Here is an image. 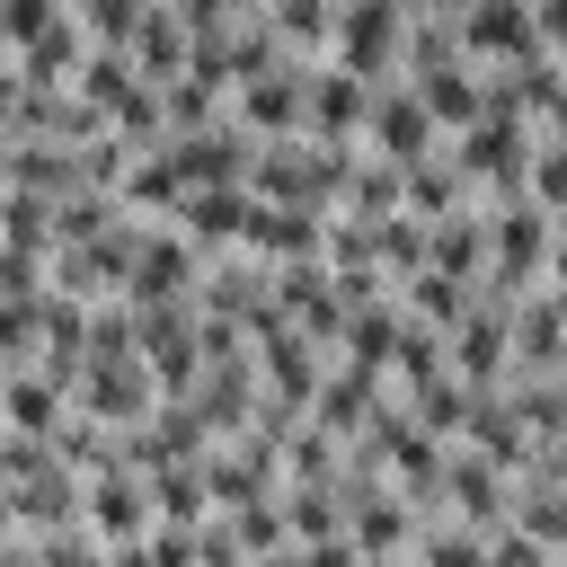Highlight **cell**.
I'll list each match as a JSON object with an SVG mask.
<instances>
[{
  "instance_id": "7dc6e473",
  "label": "cell",
  "mask_w": 567,
  "mask_h": 567,
  "mask_svg": "<svg viewBox=\"0 0 567 567\" xmlns=\"http://www.w3.org/2000/svg\"><path fill=\"white\" fill-rule=\"evenodd\" d=\"M0 567H44V549H35V532H9V540H0Z\"/></svg>"
},
{
  "instance_id": "8fae6325",
  "label": "cell",
  "mask_w": 567,
  "mask_h": 567,
  "mask_svg": "<svg viewBox=\"0 0 567 567\" xmlns=\"http://www.w3.org/2000/svg\"><path fill=\"white\" fill-rule=\"evenodd\" d=\"M195 275H204V248H195L177 221H151V230H142V257H133L124 301H177V292H195Z\"/></svg>"
},
{
  "instance_id": "6da1fadb",
  "label": "cell",
  "mask_w": 567,
  "mask_h": 567,
  "mask_svg": "<svg viewBox=\"0 0 567 567\" xmlns=\"http://www.w3.org/2000/svg\"><path fill=\"white\" fill-rule=\"evenodd\" d=\"M363 142H319V133H284V142H257V168L248 186L275 195V204H310V213H337L346 195V159Z\"/></svg>"
},
{
  "instance_id": "7c38bea8",
  "label": "cell",
  "mask_w": 567,
  "mask_h": 567,
  "mask_svg": "<svg viewBox=\"0 0 567 567\" xmlns=\"http://www.w3.org/2000/svg\"><path fill=\"white\" fill-rule=\"evenodd\" d=\"M257 390H266V381H257V337H248L239 354H213V363L195 372V390H186V399L213 416V434H239V425L257 416Z\"/></svg>"
},
{
  "instance_id": "52a82bcc",
  "label": "cell",
  "mask_w": 567,
  "mask_h": 567,
  "mask_svg": "<svg viewBox=\"0 0 567 567\" xmlns=\"http://www.w3.org/2000/svg\"><path fill=\"white\" fill-rule=\"evenodd\" d=\"M461 44H470V62H478V71L549 53V35H540L532 0H470V9H461Z\"/></svg>"
},
{
  "instance_id": "9a60e30c",
  "label": "cell",
  "mask_w": 567,
  "mask_h": 567,
  "mask_svg": "<svg viewBox=\"0 0 567 567\" xmlns=\"http://www.w3.org/2000/svg\"><path fill=\"white\" fill-rule=\"evenodd\" d=\"M248 213H257V186H186V204L168 221L213 257V248H239L248 239Z\"/></svg>"
},
{
  "instance_id": "8d00e7d4",
  "label": "cell",
  "mask_w": 567,
  "mask_h": 567,
  "mask_svg": "<svg viewBox=\"0 0 567 567\" xmlns=\"http://www.w3.org/2000/svg\"><path fill=\"white\" fill-rule=\"evenodd\" d=\"M514 523L567 558V487L558 478H514Z\"/></svg>"
},
{
  "instance_id": "bcb514c9",
  "label": "cell",
  "mask_w": 567,
  "mask_h": 567,
  "mask_svg": "<svg viewBox=\"0 0 567 567\" xmlns=\"http://www.w3.org/2000/svg\"><path fill=\"white\" fill-rule=\"evenodd\" d=\"M62 9H71V0H0V35H9V53H18V44H35Z\"/></svg>"
},
{
  "instance_id": "cb8c5ba5",
  "label": "cell",
  "mask_w": 567,
  "mask_h": 567,
  "mask_svg": "<svg viewBox=\"0 0 567 567\" xmlns=\"http://www.w3.org/2000/svg\"><path fill=\"white\" fill-rule=\"evenodd\" d=\"M399 328H408V310H399V292H381V301H363V310H346V337H337V363H363V372H390V346H399Z\"/></svg>"
},
{
  "instance_id": "7bdbcfd3",
  "label": "cell",
  "mask_w": 567,
  "mask_h": 567,
  "mask_svg": "<svg viewBox=\"0 0 567 567\" xmlns=\"http://www.w3.org/2000/svg\"><path fill=\"white\" fill-rule=\"evenodd\" d=\"M44 567H115V540H97L89 523H62V532H35Z\"/></svg>"
},
{
  "instance_id": "9c48e42d",
  "label": "cell",
  "mask_w": 567,
  "mask_h": 567,
  "mask_svg": "<svg viewBox=\"0 0 567 567\" xmlns=\"http://www.w3.org/2000/svg\"><path fill=\"white\" fill-rule=\"evenodd\" d=\"M363 142H372L381 159L416 168V159H434V151H443V124L425 115V97H416L408 80H390V89L372 97V124H363Z\"/></svg>"
},
{
  "instance_id": "f907efd6",
  "label": "cell",
  "mask_w": 567,
  "mask_h": 567,
  "mask_svg": "<svg viewBox=\"0 0 567 567\" xmlns=\"http://www.w3.org/2000/svg\"><path fill=\"white\" fill-rule=\"evenodd\" d=\"M9 151H18V133H9V115H0V168H9Z\"/></svg>"
},
{
  "instance_id": "ffe728a7",
  "label": "cell",
  "mask_w": 567,
  "mask_h": 567,
  "mask_svg": "<svg viewBox=\"0 0 567 567\" xmlns=\"http://www.w3.org/2000/svg\"><path fill=\"white\" fill-rule=\"evenodd\" d=\"M337 213H354V221H381V213H408V168L399 159H381L372 142L346 159V195H337Z\"/></svg>"
},
{
  "instance_id": "f1b7e54d",
  "label": "cell",
  "mask_w": 567,
  "mask_h": 567,
  "mask_svg": "<svg viewBox=\"0 0 567 567\" xmlns=\"http://www.w3.org/2000/svg\"><path fill=\"white\" fill-rule=\"evenodd\" d=\"M346 470V434H328L319 416H301L292 434H284V487H319V478H337Z\"/></svg>"
},
{
  "instance_id": "ab89813d",
  "label": "cell",
  "mask_w": 567,
  "mask_h": 567,
  "mask_svg": "<svg viewBox=\"0 0 567 567\" xmlns=\"http://www.w3.org/2000/svg\"><path fill=\"white\" fill-rule=\"evenodd\" d=\"M452 354H443V328H425V319H408L399 328V346H390V381L399 390H416V381H434Z\"/></svg>"
},
{
  "instance_id": "f546056e",
  "label": "cell",
  "mask_w": 567,
  "mask_h": 567,
  "mask_svg": "<svg viewBox=\"0 0 567 567\" xmlns=\"http://www.w3.org/2000/svg\"><path fill=\"white\" fill-rule=\"evenodd\" d=\"M408 558H416V567H487V532L461 523V514H425Z\"/></svg>"
},
{
  "instance_id": "8992f818",
  "label": "cell",
  "mask_w": 567,
  "mask_h": 567,
  "mask_svg": "<svg viewBox=\"0 0 567 567\" xmlns=\"http://www.w3.org/2000/svg\"><path fill=\"white\" fill-rule=\"evenodd\" d=\"M71 408H80V416H97V425H142V416L159 408V381H151V363H142V354H97V363L80 372Z\"/></svg>"
},
{
  "instance_id": "5b68a950",
  "label": "cell",
  "mask_w": 567,
  "mask_h": 567,
  "mask_svg": "<svg viewBox=\"0 0 567 567\" xmlns=\"http://www.w3.org/2000/svg\"><path fill=\"white\" fill-rule=\"evenodd\" d=\"M168 168H177L186 186H248L257 133H248L239 115H221V124H204V133H168Z\"/></svg>"
},
{
  "instance_id": "db71d44e",
  "label": "cell",
  "mask_w": 567,
  "mask_h": 567,
  "mask_svg": "<svg viewBox=\"0 0 567 567\" xmlns=\"http://www.w3.org/2000/svg\"><path fill=\"white\" fill-rule=\"evenodd\" d=\"M558 567H567V558H558Z\"/></svg>"
},
{
  "instance_id": "e575fe53",
  "label": "cell",
  "mask_w": 567,
  "mask_h": 567,
  "mask_svg": "<svg viewBox=\"0 0 567 567\" xmlns=\"http://www.w3.org/2000/svg\"><path fill=\"white\" fill-rule=\"evenodd\" d=\"M151 505H159V523H204V514H213L204 461H168V470H151Z\"/></svg>"
},
{
  "instance_id": "836d02e7",
  "label": "cell",
  "mask_w": 567,
  "mask_h": 567,
  "mask_svg": "<svg viewBox=\"0 0 567 567\" xmlns=\"http://www.w3.org/2000/svg\"><path fill=\"white\" fill-rule=\"evenodd\" d=\"M266 18H275V35H284L301 62H319V53L337 44V0H266Z\"/></svg>"
},
{
  "instance_id": "5bb4252c",
  "label": "cell",
  "mask_w": 567,
  "mask_h": 567,
  "mask_svg": "<svg viewBox=\"0 0 567 567\" xmlns=\"http://www.w3.org/2000/svg\"><path fill=\"white\" fill-rule=\"evenodd\" d=\"M505 372H567V292L532 284L514 310V363Z\"/></svg>"
},
{
  "instance_id": "7402d4cb",
  "label": "cell",
  "mask_w": 567,
  "mask_h": 567,
  "mask_svg": "<svg viewBox=\"0 0 567 567\" xmlns=\"http://www.w3.org/2000/svg\"><path fill=\"white\" fill-rule=\"evenodd\" d=\"M80 62H89V27L62 9L35 44H18V80H35V89H71L80 80Z\"/></svg>"
},
{
  "instance_id": "4dcf8cb0",
  "label": "cell",
  "mask_w": 567,
  "mask_h": 567,
  "mask_svg": "<svg viewBox=\"0 0 567 567\" xmlns=\"http://www.w3.org/2000/svg\"><path fill=\"white\" fill-rule=\"evenodd\" d=\"M115 195H124V213H142V221H168V213L186 204V177L168 168V151H142V159H133V177H124Z\"/></svg>"
},
{
  "instance_id": "3957f363",
  "label": "cell",
  "mask_w": 567,
  "mask_h": 567,
  "mask_svg": "<svg viewBox=\"0 0 567 567\" xmlns=\"http://www.w3.org/2000/svg\"><path fill=\"white\" fill-rule=\"evenodd\" d=\"M248 337H257V381H266V399H284V408H301V416H310L319 372H328V346H319L310 328H292L284 310H275L266 328H248Z\"/></svg>"
},
{
  "instance_id": "277c9868",
  "label": "cell",
  "mask_w": 567,
  "mask_h": 567,
  "mask_svg": "<svg viewBox=\"0 0 567 567\" xmlns=\"http://www.w3.org/2000/svg\"><path fill=\"white\" fill-rule=\"evenodd\" d=\"M230 115L257 133V142H284V133H310V62L292 53L284 71H257L230 89Z\"/></svg>"
},
{
  "instance_id": "ee69618b",
  "label": "cell",
  "mask_w": 567,
  "mask_h": 567,
  "mask_svg": "<svg viewBox=\"0 0 567 567\" xmlns=\"http://www.w3.org/2000/svg\"><path fill=\"white\" fill-rule=\"evenodd\" d=\"M532 204L567 221V142H549V133H540V151H532Z\"/></svg>"
},
{
  "instance_id": "484cf974",
  "label": "cell",
  "mask_w": 567,
  "mask_h": 567,
  "mask_svg": "<svg viewBox=\"0 0 567 567\" xmlns=\"http://www.w3.org/2000/svg\"><path fill=\"white\" fill-rule=\"evenodd\" d=\"M0 186L71 195V186H80V151H71V142H18V151H9V168H0Z\"/></svg>"
},
{
  "instance_id": "d590c367",
  "label": "cell",
  "mask_w": 567,
  "mask_h": 567,
  "mask_svg": "<svg viewBox=\"0 0 567 567\" xmlns=\"http://www.w3.org/2000/svg\"><path fill=\"white\" fill-rule=\"evenodd\" d=\"M0 248H35V257H53V195L0 186Z\"/></svg>"
},
{
  "instance_id": "44dd1931",
  "label": "cell",
  "mask_w": 567,
  "mask_h": 567,
  "mask_svg": "<svg viewBox=\"0 0 567 567\" xmlns=\"http://www.w3.org/2000/svg\"><path fill=\"white\" fill-rule=\"evenodd\" d=\"M124 53L142 62V80H177V71H186V53H195V27H186V9H177V0H151Z\"/></svg>"
},
{
  "instance_id": "603a6c76",
  "label": "cell",
  "mask_w": 567,
  "mask_h": 567,
  "mask_svg": "<svg viewBox=\"0 0 567 567\" xmlns=\"http://www.w3.org/2000/svg\"><path fill=\"white\" fill-rule=\"evenodd\" d=\"M425 266H443V275L478 284V275H487V213H478V204H461V213L425 221Z\"/></svg>"
},
{
  "instance_id": "4fadbf2b",
  "label": "cell",
  "mask_w": 567,
  "mask_h": 567,
  "mask_svg": "<svg viewBox=\"0 0 567 567\" xmlns=\"http://www.w3.org/2000/svg\"><path fill=\"white\" fill-rule=\"evenodd\" d=\"M80 523H89L97 540H142V532L159 523V505H151V478H142V470H97V478H89V505H80Z\"/></svg>"
},
{
  "instance_id": "816d5d0a",
  "label": "cell",
  "mask_w": 567,
  "mask_h": 567,
  "mask_svg": "<svg viewBox=\"0 0 567 567\" xmlns=\"http://www.w3.org/2000/svg\"><path fill=\"white\" fill-rule=\"evenodd\" d=\"M549 53H558V71H567V35H558V44H549Z\"/></svg>"
},
{
  "instance_id": "c3c4849f",
  "label": "cell",
  "mask_w": 567,
  "mask_h": 567,
  "mask_svg": "<svg viewBox=\"0 0 567 567\" xmlns=\"http://www.w3.org/2000/svg\"><path fill=\"white\" fill-rule=\"evenodd\" d=\"M549 284L567 292V221H558V239H549Z\"/></svg>"
},
{
  "instance_id": "f6af8a7d",
  "label": "cell",
  "mask_w": 567,
  "mask_h": 567,
  "mask_svg": "<svg viewBox=\"0 0 567 567\" xmlns=\"http://www.w3.org/2000/svg\"><path fill=\"white\" fill-rule=\"evenodd\" d=\"M487 567H558V549L532 540L523 523H496V532H487Z\"/></svg>"
},
{
  "instance_id": "1f68e13d",
  "label": "cell",
  "mask_w": 567,
  "mask_h": 567,
  "mask_svg": "<svg viewBox=\"0 0 567 567\" xmlns=\"http://www.w3.org/2000/svg\"><path fill=\"white\" fill-rule=\"evenodd\" d=\"M115 213H124V195H115V186H71V195H53V248L97 239Z\"/></svg>"
},
{
  "instance_id": "7a4b0ae2",
  "label": "cell",
  "mask_w": 567,
  "mask_h": 567,
  "mask_svg": "<svg viewBox=\"0 0 567 567\" xmlns=\"http://www.w3.org/2000/svg\"><path fill=\"white\" fill-rule=\"evenodd\" d=\"M328 62L363 71V80H408V9L399 0H337Z\"/></svg>"
},
{
  "instance_id": "681fc988",
  "label": "cell",
  "mask_w": 567,
  "mask_h": 567,
  "mask_svg": "<svg viewBox=\"0 0 567 567\" xmlns=\"http://www.w3.org/2000/svg\"><path fill=\"white\" fill-rule=\"evenodd\" d=\"M540 133H549V142H567V89L549 97V115H540Z\"/></svg>"
},
{
  "instance_id": "4316f807",
  "label": "cell",
  "mask_w": 567,
  "mask_h": 567,
  "mask_svg": "<svg viewBox=\"0 0 567 567\" xmlns=\"http://www.w3.org/2000/svg\"><path fill=\"white\" fill-rule=\"evenodd\" d=\"M159 106H168V133H204L230 115V80H204V71H177L159 80Z\"/></svg>"
},
{
  "instance_id": "e0dca14e",
  "label": "cell",
  "mask_w": 567,
  "mask_h": 567,
  "mask_svg": "<svg viewBox=\"0 0 567 567\" xmlns=\"http://www.w3.org/2000/svg\"><path fill=\"white\" fill-rule=\"evenodd\" d=\"M452 443L487 452L496 470H523V461H532V425L514 416V399H505V390H470V408H461V434H452Z\"/></svg>"
},
{
  "instance_id": "ac0fdd59",
  "label": "cell",
  "mask_w": 567,
  "mask_h": 567,
  "mask_svg": "<svg viewBox=\"0 0 567 567\" xmlns=\"http://www.w3.org/2000/svg\"><path fill=\"white\" fill-rule=\"evenodd\" d=\"M408 89L425 97V115L443 124V142L452 133H470L478 115H487V71L478 62H443V71H408Z\"/></svg>"
},
{
  "instance_id": "d6986e66",
  "label": "cell",
  "mask_w": 567,
  "mask_h": 567,
  "mask_svg": "<svg viewBox=\"0 0 567 567\" xmlns=\"http://www.w3.org/2000/svg\"><path fill=\"white\" fill-rule=\"evenodd\" d=\"M71 416V390L44 372V363H9L0 372V425H18V434H53Z\"/></svg>"
},
{
  "instance_id": "ba28073f",
  "label": "cell",
  "mask_w": 567,
  "mask_h": 567,
  "mask_svg": "<svg viewBox=\"0 0 567 567\" xmlns=\"http://www.w3.org/2000/svg\"><path fill=\"white\" fill-rule=\"evenodd\" d=\"M390 80H363V71H346V62H310V133L319 142H363V124H372V97H381Z\"/></svg>"
},
{
  "instance_id": "74e56055",
  "label": "cell",
  "mask_w": 567,
  "mask_h": 567,
  "mask_svg": "<svg viewBox=\"0 0 567 567\" xmlns=\"http://www.w3.org/2000/svg\"><path fill=\"white\" fill-rule=\"evenodd\" d=\"M399 399H408V416H416L425 434H461V408H470V381H461V372L443 363L434 381H416V390H399Z\"/></svg>"
},
{
  "instance_id": "60d3db41",
  "label": "cell",
  "mask_w": 567,
  "mask_h": 567,
  "mask_svg": "<svg viewBox=\"0 0 567 567\" xmlns=\"http://www.w3.org/2000/svg\"><path fill=\"white\" fill-rule=\"evenodd\" d=\"M230 532L248 540V558H266V549H292V532H284V487H266V496L230 505Z\"/></svg>"
},
{
  "instance_id": "f35d334b",
  "label": "cell",
  "mask_w": 567,
  "mask_h": 567,
  "mask_svg": "<svg viewBox=\"0 0 567 567\" xmlns=\"http://www.w3.org/2000/svg\"><path fill=\"white\" fill-rule=\"evenodd\" d=\"M372 257H381L390 284L416 275V266H425V221H416V213H381V221H372Z\"/></svg>"
},
{
  "instance_id": "30bf717a",
  "label": "cell",
  "mask_w": 567,
  "mask_h": 567,
  "mask_svg": "<svg viewBox=\"0 0 567 567\" xmlns=\"http://www.w3.org/2000/svg\"><path fill=\"white\" fill-rule=\"evenodd\" d=\"M443 514H461V523H478V532L514 523V470H496L487 452L452 443V470H443Z\"/></svg>"
},
{
  "instance_id": "d6a6232c",
  "label": "cell",
  "mask_w": 567,
  "mask_h": 567,
  "mask_svg": "<svg viewBox=\"0 0 567 567\" xmlns=\"http://www.w3.org/2000/svg\"><path fill=\"white\" fill-rule=\"evenodd\" d=\"M284 532H292V540H328V532H346V478L284 487Z\"/></svg>"
},
{
  "instance_id": "f5cc1de1",
  "label": "cell",
  "mask_w": 567,
  "mask_h": 567,
  "mask_svg": "<svg viewBox=\"0 0 567 567\" xmlns=\"http://www.w3.org/2000/svg\"><path fill=\"white\" fill-rule=\"evenodd\" d=\"M0 53H9V35H0Z\"/></svg>"
},
{
  "instance_id": "83f0119b",
  "label": "cell",
  "mask_w": 567,
  "mask_h": 567,
  "mask_svg": "<svg viewBox=\"0 0 567 567\" xmlns=\"http://www.w3.org/2000/svg\"><path fill=\"white\" fill-rule=\"evenodd\" d=\"M461 204H478V186L452 168V151H434V159L408 168V213H416V221H443V213H461Z\"/></svg>"
},
{
  "instance_id": "2e32d148",
  "label": "cell",
  "mask_w": 567,
  "mask_h": 567,
  "mask_svg": "<svg viewBox=\"0 0 567 567\" xmlns=\"http://www.w3.org/2000/svg\"><path fill=\"white\" fill-rule=\"evenodd\" d=\"M239 248H257V257H328V213H310V204H275V195H257V213H248V239Z\"/></svg>"
},
{
  "instance_id": "d4e9b609",
  "label": "cell",
  "mask_w": 567,
  "mask_h": 567,
  "mask_svg": "<svg viewBox=\"0 0 567 567\" xmlns=\"http://www.w3.org/2000/svg\"><path fill=\"white\" fill-rule=\"evenodd\" d=\"M399 310L452 337V328L470 319V284H461V275H443V266H416V275H399Z\"/></svg>"
},
{
  "instance_id": "b9f144b4",
  "label": "cell",
  "mask_w": 567,
  "mask_h": 567,
  "mask_svg": "<svg viewBox=\"0 0 567 567\" xmlns=\"http://www.w3.org/2000/svg\"><path fill=\"white\" fill-rule=\"evenodd\" d=\"M53 470H62L53 434H18V425H0V478H9V487H35V478H53Z\"/></svg>"
}]
</instances>
